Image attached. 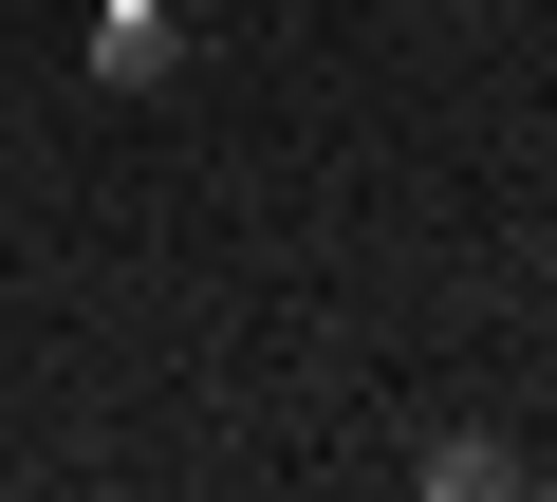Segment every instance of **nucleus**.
Returning <instances> with one entry per match:
<instances>
[{
  "label": "nucleus",
  "mask_w": 557,
  "mask_h": 502,
  "mask_svg": "<svg viewBox=\"0 0 557 502\" xmlns=\"http://www.w3.org/2000/svg\"><path fill=\"white\" fill-rule=\"evenodd\" d=\"M94 75L112 94H168L186 75V20H168V0H94Z\"/></svg>",
  "instance_id": "obj_1"
},
{
  "label": "nucleus",
  "mask_w": 557,
  "mask_h": 502,
  "mask_svg": "<svg viewBox=\"0 0 557 502\" xmlns=\"http://www.w3.org/2000/svg\"><path fill=\"white\" fill-rule=\"evenodd\" d=\"M409 483H428V502H520V446H502V428H428Z\"/></svg>",
  "instance_id": "obj_2"
},
{
  "label": "nucleus",
  "mask_w": 557,
  "mask_h": 502,
  "mask_svg": "<svg viewBox=\"0 0 557 502\" xmlns=\"http://www.w3.org/2000/svg\"><path fill=\"white\" fill-rule=\"evenodd\" d=\"M520 502H557V465H520Z\"/></svg>",
  "instance_id": "obj_3"
},
{
  "label": "nucleus",
  "mask_w": 557,
  "mask_h": 502,
  "mask_svg": "<svg viewBox=\"0 0 557 502\" xmlns=\"http://www.w3.org/2000/svg\"><path fill=\"white\" fill-rule=\"evenodd\" d=\"M446 20H502V0H446Z\"/></svg>",
  "instance_id": "obj_4"
}]
</instances>
